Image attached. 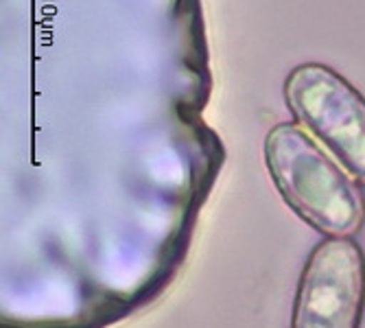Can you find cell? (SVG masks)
<instances>
[{
	"label": "cell",
	"instance_id": "6da1fadb",
	"mask_svg": "<svg viewBox=\"0 0 365 328\" xmlns=\"http://www.w3.org/2000/svg\"><path fill=\"white\" fill-rule=\"evenodd\" d=\"M264 164L289 208L326 237H352L365 221V197L344 171L295 123L276 125L264 138Z\"/></svg>",
	"mask_w": 365,
	"mask_h": 328
},
{
	"label": "cell",
	"instance_id": "7a4b0ae2",
	"mask_svg": "<svg viewBox=\"0 0 365 328\" xmlns=\"http://www.w3.org/2000/svg\"><path fill=\"white\" fill-rule=\"evenodd\" d=\"M284 101L295 121L365 186V96L333 68L309 61L287 75Z\"/></svg>",
	"mask_w": 365,
	"mask_h": 328
},
{
	"label": "cell",
	"instance_id": "3957f363",
	"mask_svg": "<svg viewBox=\"0 0 365 328\" xmlns=\"http://www.w3.org/2000/svg\"><path fill=\"white\" fill-rule=\"evenodd\" d=\"M365 254L350 237H328L311 252L297 285L291 328H359Z\"/></svg>",
	"mask_w": 365,
	"mask_h": 328
}]
</instances>
